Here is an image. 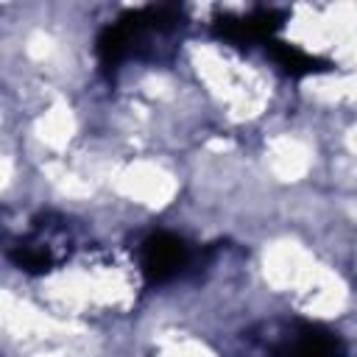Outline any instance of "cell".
Wrapping results in <instances>:
<instances>
[{
    "label": "cell",
    "mask_w": 357,
    "mask_h": 357,
    "mask_svg": "<svg viewBox=\"0 0 357 357\" xmlns=\"http://www.w3.org/2000/svg\"><path fill=\"white\" fill-rule=\"evenodd\" d=\"M190 259V248L170 231H156L142 243V273L151 284L173 279Z\"/></svg>",
    "instance_id": "obj_1"
},
{
    "label": "cell",
    "mask_w": 357,
    "mask_h": 357,
    "mask_svg": "<svg viewBox=\"0 0 357 357\" xmlns=\"http://www.w3.org/2000/svg\"><path fill=\"white\" fill-rule=\"evenodd\" d=\"M282 20L284 14L276 11V8H257L245 17H218L215 20V36L229 42V45H251V42H259V39H268L282 28Z\"/></svg>",
    "instance_id": "obj_2"
},
{
    "label": "cell",
    "mask_w": 357,
    "mask_h": 357,
    "mask_svg": "<svg viewBox=\"0 0 357 357\" xmlns=\"http://www.w3.org/2000/svg\"><path fill=\"white\" fill-rule=\"evenodd\" d=\"M343 340L324 326H298L296 337L284 340L273 357H343Z\"/></svg>",
    "instance_id": "obj_3"
},
{
    "label": "cell",
    "mask_w": 357,
    "mask_h": 357,
    "mask_svg": "<svg viewBox=\"0 0 357 357\" xmlns=\"http://www.w3.org/2000/svg\"><path fill=\"white\" fill-rule=\"evenodd\" d=\"M142 33H137L131 25H126L123 20H117L114 25H106L98 39H95V53H98V61L100 67L109 73L114 67H120L131 53H134V42L139 39Z\"/></svg>",
    "instance_id": "obj_4"
},
{
    "label": "cell",
    "mask_w": 357,
    "mask_h": 357,
    "mask_svg": "<svg viewBox=\"0 0 357 357\" xmlns=\"http://www.w3.org/2000/svg\"><path fill=\"white\" fill-rule=\"evenodd\" d=\"M268 50L273 56V61L293 78H304V75H312V73H321V70H329L332 64L324 61V59H315L310 53H304L301 47L290 45V42H268Z\"/></svg>",
    "instance_id": "obj_5"
},
{
    "label": "cell",
    "mask_w": 357,
    "mask_h": 357,
    "mask_svg": "<svg viewBox=\"0 0 357 357\" xmlns=\"http://www.w3.org/2000/svg\"><path fill=\"white\" fill-rule=\"evenodd\" d=\"M8 257H11V262L20 268V271H25V273H45L47 268H50V251L47 248H42V245H36V243H17L11 251H8Z\"/></svg>",
    "instance_id": "obj_6"
}]
</instances>
